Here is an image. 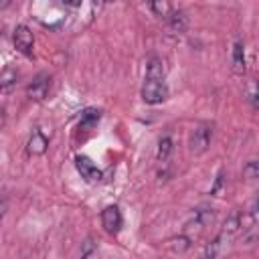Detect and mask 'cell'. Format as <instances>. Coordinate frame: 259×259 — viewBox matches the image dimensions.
<instances>
[{
	"label": "cell",
	"instance_id": "obj_1",
	"mask_svg": "<svg viewBox=\"0 0 259 259\" xmlns=\"http://www.w3.org/2000/svg\"><path fill=\"white\" fill-rule=\"evenodd\" d=\"M166 97H168V85L164 77H146L142 85V99L148 105H158L166 101Z\"/></svg>",
	"mask_w": 259,
	"mask_h": 259
},
{
	"label": "cell",
	"instance_id": "obj_2",
	"mask_svg": "<svg viewBox=\"0 0 259 259\" xmlns=\"http://www.w3.org/2000/svg\"><path fill=\"white\" fill-rule=\"evenodd\" d=\"M210 140H212V125L210 123H200L194 127L192 136H190V152L192 154H202L208 146H210Z\"/></svg>",
	"mask_w": 259,
	"mask_h": 259
},
{
	"label": "cell",
	"instance_id": "obj_3",
	"mask_svg": "<svg viewBox=\"0 0 259 259\" xmlns=\"http://www.w3.org/2000/svg\"><path fill=\"white\" fill-rule=\"evenodd\" d=\"M12 40H14V47L16 51H20L22 55L30 57L32 55V45H34V38H32V32L26 24H18L14 28V34H12Z\"/></svg>",
	"mask_w": 259,
	"mask_h": 259
},
{
	"label": "cell",
	"instance_id": "obj_4",
	"mask_svg": "<svg viewBox=\"0 0 259 259\" xmlns=\"http://www.w3.org/2000/svg\"><path fill=\"white\" fill-rule=\"evenodd\" d=\"M101 225H103V229H105L109 235H117V233L121 231V225H123L121 210H119L115 204L103 208V212H101Z\"/></svg>",
	"mask_w": 259,
	"mask_h": 259
},
{
	"label": "cell",
	"instance_id": "obj_5",
	"mask_svg": "<svg viewBox=\"0 0 259 259\" xmlns=\"http://www.w3.org/2000/svg\"><path fill=\"white\" fill-rule=\"evenodd\" d=\"M49 87H51V77L47 73H38L26 87V95L34 101H42L49 93Z\"/></svg>",
	"mask_w": 259,
	"mask_h": 259
},
{
	"label": "cell",
	"instance_id": "obj_6",
	"mask_svg": "<svg viewBox=\"0 0 259 259\" xmlns=\"http://www.w3.org/2000/svg\"><path fill=\"white\" fill-rule=\"evenodd\" d=\"M75 168L79 170V174L87 180V182H97V180H101V170L93 164V160L91 158H87V156H77L75 158Z\"/></svg>",
	"mask_w": 259,
	"mask_h": 259
},
{
	"label": "cell",
	"instance_id": "obj_7",
	"mask_svg": "<svg viewBox=\"0 0 259 259\" xmlns=\"http://www.w3.org/2000/svg\"><path fill=\"white\" fill-rule=\"evenodd\" d=\"M229 241L231 239H227L223 233H219L210 243L204 245V249L200 251L198 259H219L221 253H223V249H225V245H229Z\"/></svg>",
	"mask_w": 259,
	"mask_h": 259
},
{
	"label": "cell",
	"instance_id": "obj_8",
	"mask_svg": "<svg viewBox=\"0 0 259 259\" xmlns=\"http://www.w3.org/2000/svg\"><path fill=\"white\" fill-rule=\"evenodd\" d=\"M231 69L233 73L237 75H243L245 73V45L243 40H235L233 42V49H231Z\"/></svg>",
	"mask_w": 259,
	"mask_h": 259
},
{
	"label": "cell",
	"instance_id": "obj_9",
	"mask_svg": "<svg viewBox=\"0 0 259 259\" xmlns=\"http://www.w3.org/2000/svg\"><path fill=\"white\" fill-rule=\"evenodd\" d=\"M47 146H49L47 136L36 127V130L32 132V136L28 138V144H26L28 154H30V156H40V154H45V152H47Z\"/></svg>",
	"mask_w": 259,
	"mask_h": 259
},
{
	"label": "cell",
	"instance_id": "obj_10",
	"mask_svg": "<svg viewBox=\"0 0 259 259\" xmlns=\"http://www.w3.org/2000/svg\"><path fill=\"white\" fill-rule=\"evenodd\" d=\"M241 227H243V219H241V212H233V214H229L227 217V221L223 223V229H221V233L227 237V239H233L239 231H241Z\"/></svg>",
	"mask_w": 259,
	"mask_h": 259
},
{
	"label": "cell",
	"instance_id": "obj_11",
	"mask_svg": "<svg viewBox=\"0 0 259 259\" xmlns=\"http://www.w3.org/2000/svg\"><path fill=\"white\" fill-rule=\"evenodd\" d=\"M16 81H18V71L12 69V67H6L2 73H0V93H8L16 87Z\"/></svg>",
	"mask_w": 259,
	"mask_h": 259
},
{
	"label": "cell",
	"instance_id": "obj_12",
	"mask_svg": "<svg viewBox=\"0 0 259 259\" xmlns=\"http://www.w3.org/2000/svg\"><path fill=\"white\" fill-rule=\"evenodd\" d=\"M166 20H168V28L172 32H184L188 26V16L182 10H172V14Z\"/></svg>",
	"mask_w": 259,
	"mask_h": 259
},
{
	"label": "cell",
	"instance_id": "obj_13",
	"mask_svg": "<svg viewBox=\"0 0 259 259\" xmlns=\"http://www.w3.org/2000/svg\"><path fill=\"white\" fill-rule=\"evenodd\" d=\"M99 117H101V113H99L97 109H93V107L85 109V111L81 113V119H79V130H91V127L99 121Z\"/></svg>",
	"mask_w": 259,
	"mask_h": 259
},
{
	"label": "cell",
	"instance_id": "obj_14",
	"mask_svg": "<svg viewBox=\"0 0 259 259\" xmlns=\"http://www.w3.org/2000/svg\"><path fill=\"white\" fill-rule=\"evenodd\" d=\"M172 148H174V142H172V138L170 136H164L160 142H158V160H168V156L172 154Z\"/></svg>",
	"mask_w": 259,
	"mask_h": 259
},
{
	"label": "cell",
	"instance_id": "obj_15",
	"mask_svg": "<svg viewBox=\"0 0 259 259\" xmlns=\"http://www.w3.org/2000/svg\"><path fill=\"white\" fill-rule=\"evenodd\" d=\"M148 6H150V10H152L156 16H160V18H168V16L172 14V10H174L170 2H150Z\"/></svg>",
	"mask_w": 259,
	"mask_h": 259
},
{
	"label": "cell",
	"instance_id": "obj_16",
	"mask_svg": "<svg viewBox=\"0 0 259 259\" xmlns=\"http://www.w3.org/2000/svg\"><path fill=\"white\" fill-rule=\"evenodd\" d=\"M168 247H170L172 251L182 253V251H186V249L190 247V243H188L186 237H178V239H170V241H168Z\"/></svg>",
	"mask_w": 259,
	"mask_h": 259
},
{
	"label": "cell",
	"instance_id": "obj_17",
	"mask_svg": "<svg viewBox=\"0 0 259 259\" xmlns=\"http://www.w3.org/2000/svg\"><path fill=\"white\" fill-rule=\"evenodd\" d=\"M243 174H245V178H247V180H255V178H257V174H259V166H257V162H255V160L247 162V166L243 168Z\"/></svg>",
	"mask_w": 259,
	"mask_h": 259
},
{
	"label": "cell",
	"instance_id": "obj_18",
	"mask_svg": "<svg viewBox=\"0 0 259 259\" xmlns=\"http://www.w3.org/2000/svg\"><path fill=\"white\" fill-rule=\"evenodd\" d=\"M221 184H223V172H219V176H217V180H214V186H212V190H210V192L214 194V192L221 188Z\"/></svg>",
	"mask_w": 259,
	"mask_h": 259
},
{
	"label": "cell",
	"instance_id": "obj_19",
	"mask_svg": "<svg viewBox=\"0 0 259 259\" xmlns=\"http://www.w3.org/2000/svg\"><path fill=\"white\" fill-rule=\"evenodd\" d=\"M4 123H6V109L0 105V127H2Z\"/></svg>",
	"mask_w": 259,
	"mask_h": 259
}]
</instances>
